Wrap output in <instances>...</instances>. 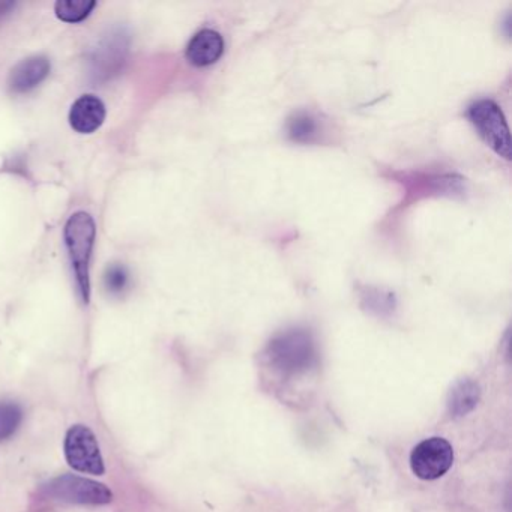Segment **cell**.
Listing matches in <instances>:
<instances>
[{
  "label": "cell",
  "mask_w": 512,
  "mask_h": 512,
  "mask_svg": "<svg viewBox=\"0 0 512 512\" xmlns=\"http://www.w3.org/2000/svg\"><path fill=\"white\" fill-rule=\"evenodd\" d=\"M64 235L80 295L85 304H88L91 298L89 268H91L92 248L95 242V223L91 215L86 212L71 215L65 226Z\"/></svg>",
  "instance_id": "6da1fadb"
},
{
  "label": "cell",
  "mask_w": 512,
  "mask_h": 512,
  "mask_svg": "<svg viewBox=\"0 0 512 512\" xmlns=\"http://www.w3.org/2000/svg\"><path fill=\"white\" fill-rule=\"evenodd\" d=\"M470 122L485 143L500 157L511 158V137L505 116L496 103L490 100L478 101L469 109Z\"/></svg>",
  "instance_id": "7a4b0ae2"
},
{
  "label": "cell",
  "mask_w": 512,
  "mask_h": 512,
  "mask_svg": "<svg viewBox=\"0 0 512 512\" xmlns=\"http://www.w3.org/2000/svg\"><path fill=\"white\" fill-rule=\"evenodd\" d=\"M44 493L59 502L82 505H104L113 499L112 491L106 485L76 475H62L52 479L44 487Z\"/></svg>",
  "instance_id": "3957f363"
},
{
  "label": "cell",
  "mask_w": 512,
  "mask_h": 512,
  "mask_svg": "<svg viewBox=\"0 0 512 512\" xmlns=\"http://www.w3.org/2000/svg\"><path fill=\"white\" fill-rule=\"evenodd\" d=\"M65 457L77 472L103 475L106 470L97 437L85 425H74L68 430Z\"/></svg>",
  "instance_id": "277c9868"
},
{
  "label": "cell",
  "mask_w": 512,
  "mask_h": 512,
  "mask_svg": "<svg viewBox=\"0 0 512 512\" xmlns=\"http://www.w3.org/2000/svg\"><path fill=\"white\" fill-rule=\"evenodd\" d=\"M454 461L452 446L445 439L431 437L413 448L410 466L413 473L424 481L440 478L451 469Z\"/></svg>",
  "instance_id": "5b68a950"
},
{
  "label": "cell",
  "mask_w": 512,
  "mask_h": 512,
  "mask_svg": "<svg viewBox=\"0 0 512 512\" xmlns=\"http://www.w3.org/2000/svg\"><path fill=\"white\" fill-rule=\"evenodd\" d=\"M269 356L284 371L307 368L314 358V346L310 335L304 331H290L275 338L269 347Z\"/></svg>",
  "instance_id": "8992f818"
},
{
  "label": "cell",
  "mask_w": 512,
  "mask_h": 512,
  "mask_svg": "<svg viewBox=\"0 0 512 512\" xmlns=\"http://www.w3.org/2000/svg\"><path fill=\"white\" fill-rule=\"evenodd\" d=\"M106 107L95 95H83L71 107L70 124L77 133L91 134L103 125Z\"/></svg>",
  "instance_id": "52a82bcc"
},
{
  "label": "cell",
  "mask_w": 512,
  "mask_h": 512,
  "mask_svg": "<svg viewBox=\"0 0 512 512\" xmlns=\"http://www.w3.org/2000/svg\"><path fill=\"white\" fill-rule=\"evenodd\" d=\"M224 52V41L215 31L199 32L187 47V59L196 67H209L221 58Z\"/></svg>",
  "instance_id": "ba28073f"
},
{
  "label": "cell",
  "mask_w": 512,
  "mask_h": 512,
  "mask_svg": "<svg viewBox=\"0 0 512 512\" xmlns=\"http://www.w3.org/2000/svg\"><path fill=\"white\" fill-rule=\"evenodd\" d=\"M50 73L49 59L44 56H34V58L25 59L20 62L10 76V86L14 92L32 91L37 88Z\"/></svg>",
  "instance_id": "9c48e42d"
},
{
  "label": "cell",
  "mask_w": 512,
  "mask_h": 512,
  "mask_svg": "<svg viewBox=\"0 0 512 512\" xmlns=\"http://www.w3.org/2000/svg\"><path fill=\"white\" fill-rule=\"evenodd\" d=\"M478 398V385L472 380H463L452 389L451 397H449V410L455 416L466 415L476 406Z\"/></svg>",
  "instance_id": "30bf717a"
},
{
  "label": "cell",
  "mask_w": 512,
  "mask_h": 512,
  "mask_svg": "<svg viewBox=\"0 0 512 512\" xmlns=\"http://www.w3.org/2000/svg\"><path fill=\"white\" fill-rule=\"evenodd\" d=\"M94 7L92 0H59L55 11L62 22L77 23L85 20Z\"/></svg>",
  "instance_id": "8fae6325"
},
{
  "label": "cell",
  "mask_w": 512,
  "mask_h": 512,
  "mask_svg": "<svg viewBox=\"0 0 512 512\" xmlns=\"http://www.w3.org/2000/svg\"><path fill=\"white\" fill-rule=\"evenodd\" d=\"M23 421L22 407L13 401L0 403V442L10 439Z\"/></svg>",
  "instance_id": "7c38bea8"
},
{
  "label": "cell",
  "mask_w": 512,
  "mask_h": 512,
  "mask_svg": "<svg viewBox=\"0 0 512 512\" xmlns=\"http://www.w3.org/2000/svg\"><path fill=\"white\" fill-rule=\"evenodd\" d=\"M316 130V122L307 115L296 116L289 124L290 137L298 142H308L316 134Z\"/></svg>",
  "instance_id": "4fadbf2b"
},
{
  "label": "cell",
  "mask_w": 512,
  "mask_h": 512,
  "mask_svg": "<svg viewBox=\"0 0 512 512\" xmlns=\"http://www.w3.org/2000/svg\"><path fill=\"white\" fill-rule=\"evenodd\" d=\"M128 271L121 265H113L107 268L104 274V284L106 289L112 293H121L128 286Z\"/></svg>",
  "instance_id": "5bb4252c"
},
{
  "label": "cell",
  "mask_w": 512,
  "mask_h": 512,
  "mask_svg": "<svg viewBox=\"0 0 512 512\" xmlns=\"http://www.w3.org/2000/svg\"><path fill=\"white\" fill-rule=\"evenodd\" d=\"M14 8H16L14 2H0V19H4L5 16H8Z\"/></svg>",
  "instance_id": "9a60e30c"
}]
</instances>
